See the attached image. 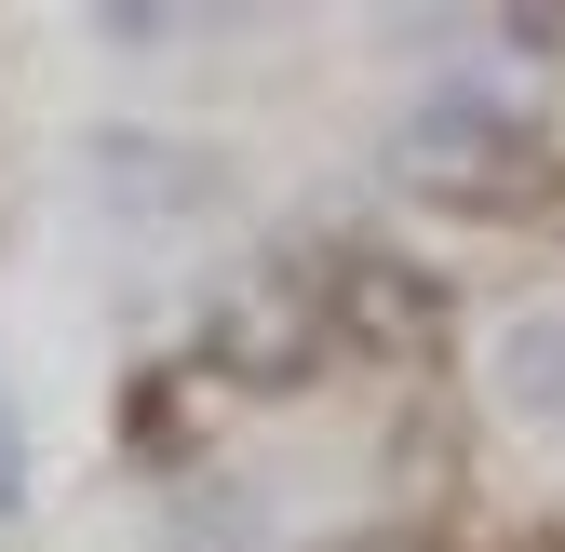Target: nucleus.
Here are the masks:
<instances>
[{
	"mask_svg": "<svg viewBox=\"0 0 565 552\" xmlns=\"http://www.w3.org/2000/svg\"><path fill=\"white\" fill-rule=\"evenodd\" d=\"M323 337L364 351V364H431L445 351V284L417 256H391V243H350L323 269Z\"/></svg>",
	"mask_w": 565,
	"mask_h": 552,
	"instance_id": "f257e3e1",
	"label": "nucleus"
},
{
	"mask_svg": "<svg viewBox=\"0 0 565 552\" xmlns=\"http://www.w3.org/2000/svg\"><path fill=\"white\" fill-rule=\"evenodd\" d=\"M404 189H431V202H512L525 189V135L484 108V95H431L404 121V149H391Z\"/></svg>",
	"mask_w": 565,
	"mask_h": 552,
	"instance_id": "f03ea898",
	"label": "nucleus"
},
{
	"mask_svg": "<svg viewBox=\"0 0 565 552\" xmlns=\"http://www.w3.org/2000/svg\"><path fill=\"white\" fill-rule=\"evenodd\" d=\"M310 337H323V297H310V269H256V284L216 297V364L243 391H282V378H310Z\"/></svg>",
	"mask_w": 565,
	"mask_h": 552,
	"instance_id": "7ed1b4c3",
	"label": "nucleus"
},
{
	"mask_svg": "<svg viewBox=\"0 0 565 552\" xmlns=\"http://www.w3.org/2000/svg\"><path fill=\"white\" fill-rule=\"evenodd\" d=\"M499 391H512V418H565V323H512Z\"/></svg>",
	"mask_w": 565,
	"mask_h": 552,
	"instance_id": "20e7f679",
	"label": "nucleus"
},
{
	"mask_svg": "<svg viewBox=\"0 0 565 552\" xmlns=\"http://www.w3.org/2000/svg\"><path fill=\"white\" fill-rule=\"evenodd\" d=\"M0 512H28V432H14V391H0Z\"/></svg>",
	"mask_w": 565,
	"mask_h": 552,
	"instance_id": "39448f33",
	"label": "nucleus"
},
{
	"mask_svg": "<svg viewBox=\"0 0 565 552\" xmlns=\"http://www.w3.org/2000/svg\"><path fill=\"white\" fill-rule=\"evenodd\" d=\"M95 28H108V41H162V28H189V14H162V0H108Z\"/></svg>",
	"mask_w": 565,
	"mask_h": 552,
	"instance_id": "423d86ee",
	"label": "nucleus"
}]
</instances>
